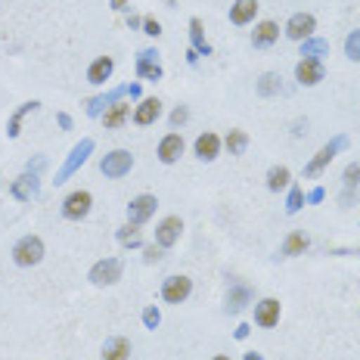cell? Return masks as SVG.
<instances>
[{
    "mask_svg": "<svg viewBox=\"0 0 360 360\" xmlns=\"http://www.w3.org/2000/svg\"><path fill=\"white\" fill-rule=\"evenodd\" d=\"M13 261L19 267H34L44 261V243L41 236H22L16 245H13Z\"/></svg>",
    "mask_w": 360,
    "mask_h": 360,
    "instance_id": "2",
    "label": "cell"
},
{
    "mask_svg": "<svg viewBox=\"0 0 360 360\" xmlns=\"http://www.w3.org/2000/svg\"><path fill=\"white\" fill-rule=\"evenodd\" d=\"M155 208H159V199L149 196V193H143V196L131 199V205H127V221L137 227V224H146L149 217L155 214Z\"/></svg>",
    "mask_w": 360,
    "mask_h": 360,
    "instance_id": "9",
    "label": "cell"
},
{
    "mask_svg": "<svg viewBox=\"0 0 360 360\" xmlns=\"http://www.w3.org/2000/svg\"><path fill=\"white\" fill-rule=\"evenodd\" d=\"M245 360H264V357H261L258 351H249V354H245Z\"/></svg>",
    "mask_w": 360,
    "mask_h": 360,
    "instance_id": "45",
    "label": "cell"
},
{
    "mask_svg": "<svg viewBox=\"0 0 360 360\" xmlns=\"http://www.w3.org/2000/svg\"><path fill=\"white\" fill-rule=\"evenodd\" d=\"M180 230H184V221H180V217H174V214L165 217L159 227H155V243H159L162 249H171V245L180 239Z\"/></svg>",
    "mask_w": 360,
    "mask_h": 360,
    "instance_id": "13",
    "label": "cell"
},
{
    "mask_svg": "<svg viewBox=\"0 0 360 360\" xmlns=\"http://www.w3.org/2000/svg\"><path fill=\"white\" fill-rule=\"evenodd\" d=\"M196 159H202V162H214L217 159V153H221V137L217 134H212V131H205V134H199L196 137Z\"/></svg>",
    "mask_w": 360,
    "mask_h": 360,
    "instance_id": "16",
    "label": "cell"
},
{
    "mask_svg": "<svg viewBox=\"0 0 360 360\" xmlns=\"http://www.w3.org/2000/svg\"><path fill=\"white\" fill-rule=\"evenodd\" d=\"M127 0H112V10H124Z\"/></svg>",
    "mask_w": 360,
    "mask_h": 360,
    "instance_id": "44",
    "label": "cell"
},
{
    "mask_svg": "<svg viewBox=\"0 0 360 360\" xmlns=\"http://www.w3.org/2000/svg\"><path fill=\"white\" fill-rule=\"evenodd\" d=\"M302 205H304V193L298 190V186H292V190H289V199H286V212L295 214V212H302Z\"/></svg>",
    "mask_w": 360,
    "mask_h": 360,
    "instance_id": "35",
    "label": "cell"
},
{
    "mask_svg": "<svg viewBox=\"0 0 360 360\" xmlns=\"http://www.w3.org/2000/svg\"><path fill=\"white\" fill-rule=\"evenodd\" d=\"M44 165H47V162H44V159H34V162H28V171H32V174H34V171H41V168H44Z\"/></svg>",
    "mask_w": 360,
    "mask_h": 360,
    "instance_id": "42",
    "label": "cell"
},
{
    "mask_svg": "<svg viewBox=\"0 0 360 360\" xmlns=\"http://www.w3.org/2000/svg\"><path fill=\"white\" fill-rule=\"evenodd\" d=\"M162 115V103L155 100V96H149V100H140V106L134 109V124L146 127V124H155Z\"/></svg>",
    "mask_w": 360,
    "mask_h": 360,
    "instance_id": "17",
    "label": "cell"
},
{
    "mask_svg": "<svg viewBox=\"0 0 360 360\" xmlns=\"http://www.w3.org/2000/svg\"><path fill=\"white\" fill-rule=\"evenodd\" d=\"M245 335H249V326H239V329H236V339H239V342H243V339H245Z\"/></svg>",
    "mask_w": 360,
    "mask_h": 360,
    "instance_id": "43",
    "label": "cell"
},
{
    "mask_svg": "<svg viewBox=\"0 0 360 360\" xmlns=\"http://www.w3.org/2000/svg\"><path fill=\"white\" fill-rule=\"evenodd\" d=\"M127 354H131V342L124 335H112L103 345V360H127Z\"/></svg>",
    "mask_w": 360,
    "mask_h": 360,
    "instance_id": "24",
    "label": "cell"
},
{
    "mask_svg": "<svg viewBox=\"0 0 360 360\" xmlns=\"http://www.w3.org/2000/svg\"><path fill=\"white\" fill-rule=\"evenodd\" d=\"M348 146V137H335V140H329V143L320 149L317 155H314L311 162L304 165V177H317V174H323V171L329 168V162L335 159V153H339V149H345Z\"/></svg>",
    "mask_w": 360,
    "mask_h": 360,
    "instance_id": "4",
    "label": "cell"
},
{
    "mask_svg": "<svg viewBox=\"0 0 360 360\" xmlns=\"http://www.w3.org/2000/svg\"><path fill=\"white\" fill-rule=\"evenodd\" d=\"M214 360H230V357H214Z\"/></svg>",
    "mask_w": 360,
    "mask_h": 360,
    "instance_id": "46",
    "label": "cell"
},
{
    "mask_svg": "<svg viewBox=\"0 0 360 360\" xmlns=\"http://www.w3.org/2000/svg\"><path fill=\"white\" fill-rule=\"evenodd\" d=\"M323 199H326V190H323V186H317V190H311V193L304 196V202H311V205H317V202H323Z\"/></svg>",
    "mask_w": 360,
    "mask_h": 360,
    "instance_id": "39",
    "label": "cell"
},
{
    "mask_svg": "<svg viewBox=\"0 0 360 360\" xmlns=\"http://www.w3.org/2000/svg\"><path fill=\"white\" fill-rule=\"evenodd\" d=\"M255 13H258V0H236V4L230 6V22H233V25H249L255 19Z\"/></svg>",
    "mask_w": 360,
    "mask_h": 360,
    "instance_id": "22",
    "label": "cell"
},
{
    "mask_svg": "<svg viewBox=\"0 0 360 360\" xmlns=\"http://www.w3.org/2000/svg\"><path fill=\"white\" fill-rule=\"evenodd\" d=\"M118 243H122L124 249H140V245H143V236H140V230L134 227V224H127V227L118 230Z\"/></svg>",
    "mask_w": 360,
    "mask_h": 360,
    "instance_id": "32",
    "label": "cell"
},
{
    "mask_svg": "<svg viewBox=\"0 0 360 360\" xmlns=\"http://www.w3.org/2000/svg\"><path fill=\"white\" fill-rule=\"evenodd\" d=\"M314 28H317V19H314L311 13H295V16L286 22V37L302 44L307 37H314Z\"/></svg>",
    "mask_w": 360,
    "mask_h": 360,
    "instance_id": "11",
    "label": "cell"
},
{
    "mask_svg": "<svg viewBox=\"0 0 360 360\" xmlns=\"http://www.w3.org/2000/svg\"><path fill=\"white\" fill-rule=\"evenodd\" d=\"M131 168H134V155L127 153V149H112L109 155H103L100 159V171L106 177H112V180L131 174Z\"/></svg>",
    "mask_w": 360,
    "mask_h": 360,
    "instance_id": "5",
    "label": "cell"
},
{
    "mask_svg": "<svg viewBox=\"0 0 360 360\" xmlns=\"http://www.w3.org/2000/svg\"><path fill=\"white\" fill-rule=\"evenodd\" d=\"M360 184V162H351L348 168H345V174H342V186H345V196H348L351 190Z\"/></svg>",
    "mask_w": 360,
    "mask_h": 360,
    "instance_id": "33",
    "label": "cell"
},
{
    "mask_svg": "<svg viewBox=\"0 0 360 360\" xmlns=\"http://www.w3.org/2000/svg\"><path fill=\"white\" fill-rule=\"evenodd\" d=\"M326 53H329V41H323V37H307V41H302V56L320 59Z\"/></svg>",
    "mask_w": 360,
    "mask_h": 360,
    "instance_id": "30",
    "label": "cell"
},
{
    "mask_svg": "<svg viewBox=\"0 0 360 360\" xmlns=\"http://www.w3.org/2000/svg\"><path fill=\"white\" fill-rule=\"evenodd\" d=\"M122 270H124V264L118 258H103L90 267V283H94V286H115V283L122 280Z\"/></svg>",
    "mask_w": 360,
    "mask_h": 360,
    "instance_id": "6",
    "label": "cell"
},
{
    "mask_svg": "<svg viewBox=\"0 0 360 360\" xmlns=\"http://www.w3.org/2000/svg\"><path fill=\"white\" fill-rule=\"evenodd\" d=\"M112 72H115V59H112V56H100V59H94V63H90L87 81L100 87V84H106V81L112 78Z\"/></svg>",
    "mask_w": 360,
    "mask_h": 360,
    "instance_id": "19",
    "label": "cell"
},
{
    "mask_svg": "<svg viewBox=\"0 0 360 360\" xmlns=\"http://www.w3.org/2000/svg\"><path fill=\"white\" fill-rule=\"evenodd\" d=\"M307 245H311V239H307L302 230H292V233L286 236V243H283L280 255H283V258H295V255H304L307 252Z\"/></svg>",
    "mask_w": 360,
    "mask_h": 360,
    "instance_id": "26",
    "label": "cell"
},
{
    "mask_svg": "<svg viewBox=\"0 0 360 360\" xmlns=\"http://www.w3.org/2000/svg\"><path fill=\"white\" fill-rule=\"evenodd\" d=\"M345 56H348L351 63H360V28L345 37Z\"/></svg>",
    "mask_w": 360,
    "mask_h": 360,
    "instance_id": "34",
    "label": "cell"
},
{
    "mask_svg": "<svg viewBox=\"0 0 360 360\" xmlns=\"http://www.w3.org/2000/svg\"><path fill=\"white\" fill-rule=\"evenodd\" d=\"M255 90H258V96H276L283 90L280 75H276V72H264L258 78V84H255Z\"/></svg>",
    "mask_w": 360,
    "mask_h": 360,
    "instance_id": "29",
    "label": "cell"
},
{
    "mask_svg": "<svg viewBox=\"0 0 360 360\" xmlns=\"http://www.w3.org/2000/svg\"><path fill=\"white\" fill-rule=\"evenodd\" d=\"M124 96H131V100H140V84H124V87H115L112 94H103V96H94V100H87V115L90 118H100L103 112H106L112 103L124 100Z\"/></svg>",
    "mask_w": 360,
    "mask_h": 360,
    "instance_id": "1",
    "label": "cell"
},
{
    "mask_svg": "<svg viewBox=\"0 0 360 360\" xmlns=\"http://www.w3.org/2000/svg\"><path fill=\"white\" fill-rule=\"evenodd\" d=\"M37 109H41V103H37V100H32V103H22V106L10 115V122H6V137L16 140L19 134H22V122H25V115H32V112H37Z\"/></svg>",
    "mask_w": 360,
    "mask_h": 360,
    "instance_id": "21",
    "label": "cell"
},
{
    "mask_svg": "<svg viewBox=\"0 0 360 360\" xmlns=\"http://www.w3.org/2000/svg\"><path fill=\"white\" fill-rule=\"evenodd\" d=\"M255 323L264 329L280 323V302H276V298H261V302L255 304Z\"/></svg>",
    "mask_w": 360,
    "mask_h": 360,
    "instance_id": "15",
    "label": "cell"
},
{
    "mask_svg": "<svg viewBox=\"0 0 360 360\" xmlns=\"http://www.w3.org/2000/svg\"><path fill=\"white\" fill-rule=\"evenodd\" d=\"M289 184H292V174H289L286 165H274V168L267 171V190H270V193L286 190Z\"/></svg>",
    "mask_w": 360,
    "mask_h": 360,
    "instance_id": "27",
    "label": "cell"
},
{
    "mask_svg": "<svg viewBox=\"0 0 360 360\" xmlns=\"http://www.w3.org/2000/svg\"><path fill=\"white\" fill-rule=\"evenodd\" d=\"M252 298H255V292L245 286V283H233L230 292H227V314H239Z\"/></svg>",
    "mask_w": 360,
    "mask_h": 360,
    "instance_id": "20",
    "label": "cell"
},
{
    "mask_svg": "<svg viewBox=\"0 0 360 360\" xmlns=\"http://www.w3.org/2000/svg\"><path fill=\"white\" fill-rule=\"evenodd\" d=\"M90 153H94V140H90V137H84L78 146H72L69 159H65V162H63V168L56 171V186H59V184H65V180H69V177L75 174V171H78L81 165H84V162L90 159Z\"/></svg>",
    "mask_w": 360,
    "mask_h": 360,
    "instance_id": "3",
    "label": "cell"
},
{
    "mask_svg": "<svg viewBox=\"0 0 360 360\" xmlns=\"http://www.w3.org/2000/svg\"><path fill=\"white\" fill-rule=\"evenodd\" d=\"M186 122H190V109H186V106H177L174 112H171V127H180Z\"/></svg>",
    "mask_w": 360,
    "mask_h": 360,
    "instance_id": "37",
    "label": "cell"
},
{
    "mask_svg": "<svg viewBox=\"0 0 360 360\" xmlns=\"http://www.w3.org/2000/svg\"><path fill=\"white\" fill-rule=\"evenodd\" d=\"M276 37H280V25L267 19V22H258V25H255L252 44L255 47H270V44H276Z\"/></svg>",
    "mask_w": 360,
    "mask_h": 360,
    "instance_id": "23",
    "label": "cell"
},
{
    "mask_svg": "<svg viewBox=\"0 0 360 360\" xmlns=\"http://www.w3.org/2000/svg\"><path fill=\"white\" fill-rule=\"evenodd\" d=\"M224 146H227L230 155H243L245 149H249V134L245 131H230L227 140H224Z\"/></svg>",
    "mask_w": 360,
    "mask_h": 360,
    "instance_id": "31",
    "label": "cell"
},
{
    "mask_svg": "<svg viewBox=\"0 0 360 360\" xmlns=\"http://www.w3.org/2000/svg\"><path fill=\"white\" fill-rule=\"evenodd\" d=\"M143 258H146V264H155V261H162V245H159V249H155V245H149Z\"/></svg>",
    "mask_w": 360,
    "mask_h": 360,
    "instance_id": "40",
    "label": "cell"
},
{
    "mask_svg": "<svg viewBox=\"0 0 360 360\" xmlns=\"http://www.w3.org/2000/svg\"><path fill=\"white\" fill-rule=\"evenodd\" d=\"M10 190H13V196L16 199L32 202V199H37V193H41V180H37V174H32V171H25L22 177L13 180Z\"/></svg>",
    "mask_w": 360,
    "mask_h": 360,
    "instance_id": "14",
    "label": "cell"
},
{
    "mask_svg": "<svg viewBox=\"0 0 360 360\" xmlns=\"http://www.w3.org/2000/svg\"><path fill=\"white\" fill-rule=\"evenodd\" d=\"M295 78H298V84H304V87H317L320 81L326 78V69H323V63H320V59L302 56V63L295 65Z\"/></svg>",
    "mask_w": 360,
    "mask_h": 360,
    "instance_id": "10",
    "label": "cell"
},
{
    "mask_svg": "<svg viewBox=\"0 0 360 360\" xmlns=\"http://www.w3.org/2000/svg\"><path fill=\"white\" fill-rule=\"evenodd\" d=\"M180 155H184V137L180 134H168L159 143V162L162 165H174Z\"/></svg>",
    "mask_w": 360,
    "mask_h": 360,
    "instance_id": "18",
    "label": "cell"
},
{
    "mask_svg": "<svg viewBox=\"0 0 360 360\" xmlns=\"http://www.w3.org/2000/svg\"><path fill=\"white\" fill-rule=\"evenodd\" d=\"M59 127H63V131H72V118L65 115V112H59Z\"/></svg>",
    "mask_w": 360,
    "mask_h": 360,
    "instance_id": "41",
    "label": "cell"
},
{
    "mask_svg": "<svg viewBox=\"0 0 360 360\" xmlns=\"http://www.w3.org/2000/svg\"><path fill=\"white\" fill-rule=\"evenodd\" d=\"M143 323H146V329H155V326L162 323V314H159V307H153V304L146 307V311H143Z\"/></svg>",
    "mask_w": 360,
    "mask_h": 360,
    "instance_id": "36",
    "label": "cell"
},
{
    "mask_svg": "<svg viewBox=\"0 0 360 360\" xmlns=\"http://www.w3.org/2000/svg\"><path fill=\"white\" fill-rule=\"evenodd\" d=\"M190 41H193V50L199 56H212V44L205 41V32H202V19H190Z\"/></svg>",
    "mask_w": 360,
    "mask_h": 360,
    "instance_id": "28",
    "label": "cell"
},
{
    "mask_svg": "<svg viewBox=\"0 0 360 360\" xmlns=\"http://www.w3.org/2000/svg\"><path fill=\"white\" fill-rule=\"evenodd\" d=\"M143 32H146L149 37H159V34H162V25H159V19H153V16H149V19H143Z\"/></svg>",
    "mask_w": 360,
    "mask_h": 360,
    "instance_id": "38",
    "label": "cell"
},
{
    "mask_svg": "<svg viewBox=\"0 0 360 360\" xmlns=\"http://www.w3.org/2000/svg\"><path fill=\"white\" fill-rule=\"evenodd\" d=\"M90 205H94V196H90L87 190H75L63 199V214L69 217V221H81V217L90 214Z\"/></svg>",
    "mask_w": 360,
    "mask_h": 360,
    "instance_id": "7",
    "label": "cell"
},
{
    "mask_svg": "<svg viewBox=\"0 0 360 360\" xmlns=\"http://www.w3.org/2000/svg\"><path fill=\"white\" fill-rule=\"evenodd\" d=\"M137 75L146 81H162V63H159V50H140L137 56Z\"/></svg>",
    "mask_w": 360,
    "mask_h": 360,
    "instance_id": "12",
    "label": "cell"
},
{
    "mask_svg": "<svg viewBox=\"0 0 360 360\" xmlns=\"http://www.w3.org/2000/svg\"><path fill=\"white\" fill-rule=\"evenodd\" d=\"M100 118H103V124H106L109 131H112V127H122V124L127 122V118H131V106L118 100V103H112V106H109L106 112H103Z\"/></svg>",
    "mask_w": 360,
    "mask_h": 360,
    "instance_id": "25",
    "label": "cell"
},
{
    "mask_svg": "<svg viewBox=\"0 0 360 360\" xmlns=\"http://www.w3.org/2000/svg\"><path fill=\"white\" fill-rule=\"evenodd\" d=\"M190 292H193V280H190V276H168V280L162 283V298L168 304L186 302V298H190Z\"/></svg>",
    "mask_w": 360,
    "mask_h": 360,
    "instance_id": "8",
    "label": "cell"
}]
</instances>
